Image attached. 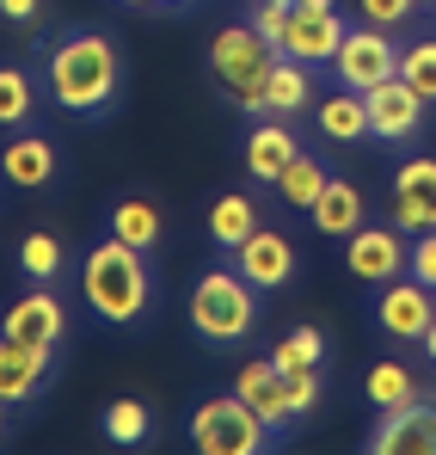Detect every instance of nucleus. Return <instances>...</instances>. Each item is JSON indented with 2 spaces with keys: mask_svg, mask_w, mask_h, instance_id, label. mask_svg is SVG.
<instances>
[{
  "mask_svg": "<svg viewBox=\"0 0 436 455\" xmlns=\"http://www.w3.org/2000/svg\"><path fill=\"white\" fill-rule=\"evenodd\" d=\"M44 99L62 111V117H111L117 111V92H123V50L111 31L99 25H74L62 37L44 44Z\"/></svg>",
  "mask_w": 436,
  "mask_h": 455,
  "instance_id": "obj_1",
  "label": "nucleus"
},
{
  "mask_svg": "<svg viewBox=\"0 0 436 455\" xmlns=\"http://www.w3.org/2000/svg\"><path fill=\"white\" fill-rule=\"evenodd\" d=\"M80 302L92 307L105 326L136 332L147 314H154V259L105 234V240L80 259Z\"/></svg>",
  "mask_w": 436,
  "mask_h": 455,
  "instance_id": "obj_2",
  "label": "nucleus"
},
{
  "mask_svg": "<svg viewBox=\"0 0 436 455\" xmlns=\"http://www.w3.org/2000/svg\"><path fill=\"white\" fill-rule=\"evenodd\" d=\"M277 62V44L252 25V19H234L210 37V80L227 105H240L246 117H265V80Z\"/></svg>",
  "mask_w": 436,
  "mask_h": 455,
  "instance_id": "obj_3",
  "label": "nucleus"
},
{
  "mask_svg": "<svg viewBox=\"0 0 436 455\" xmlns=\"http://www.w3.org/2000/svg\"><path fill=\"white\" fill-rule=\"evenodd\" d=\"M258 296L234 265H210L191 290V332L203 345H240L252 326H258Z\"/></svg>",
  "mask_w": 436,
  "mask_h": 455,
  "instance_id": "obj_4",
  "label": "nucleus"
},
{
  "mask_svg": "<svg viewBox=\"0 0 436 455\" xmlns=\"http://www.w3.org/2000/svg\"><path fill=\"white\" fill-rule=\"evenodd\" d=\"M191 443L203 455H265L271 443H283L240 394H216L191 406Z\"/></svg>",
  "mask_w": 436,
  "mask_h": 455,
  "instance_id": "obj_5",
  "label": "nucleus"
},
{
  "mask_svg": "<svg viewBox=\"0 0 436 455\" xmlns=\"http://www.w3.org/2000/svg\"><path fill=\"white\" fill-rule=\"evenodd\" d=\"M400 75V44L381 31V25H351L345 31V44H338V56H332V80L338 86H351V92H369V86H381V80Z\"/></svg>",
  "mask_w": 436,
  "mask_h": 455,
  "instance_id": "obj_6",
  "label": "nucleus"
},
{
  "mask_svg": "<svg viewBox=\"0 0 436 455\" xmlns=\"http://www.w3.org/2000/svg\"><path fill=\"white\" fill-rule=\"evenodd\" d=\"M0 332L31 345V351H56L62 357V339H68V307L56 296V283H31L19 302L0 314Z\"/></svg>",
  "mask_w": 436,
  "mask_h": 455,
  "instance_id": "obj_7",
  "label": "nucleus"
},
{
  "mask_svg": "<svg viewBox=\"0 0 436 455\" xmlns=\"http://www.w3.org/2000/svg\"><path fill=\"white\" fill-rule=\"evenodd\" d=\"M363 99H369V136L387 142V148H406V142H418V136L431 130V105H424L400 75L369 86Z\"/></svg>",
  "mask_w": 436,
  "mask_h": 455,
  "instance_id": "obj_8",
  "label": "nucleus"
},
{
  "mask_svg": "<svg viewBox=\"0 0 436 455\" xmlns=\"http://www.w3.org/2000/svg\"><path fill=\"white\" fill-rule=\"evenodd\" d=\"M227 265L252 283V290H283L295 271H301V259H295V240L283 234V228H271V222H258L234 252H227Z\"/></svg>",
  "mask_w": 436,
  "mask_h": 455,
  "instance_id": "obj_9",
  "label": "nucleus"
},
{
  "mask_svg": "<svg viewBox=\"0 0 436 455\" xmlns=\"http://www.w3.org/2000/svg\"><path fill=\"white\" fill-rule=\"evenodd\" d=\"M387 222L406 228V234L436 228V154L400 160V172H393V185H387Z\"/></svg>",
  "mask_w": 436,
  "mask_h": 455,
  "instance_id": "obj_10",
  "label": "nucleus"
},
{
  "mask_svg": "<svg viewBox=\"0 0 436 455\" xmlns=\"http://www.w3.org/2000/svg\"><path fill=\"white\" fill-rule=\"evenodd\" d=\"M431 320H436V290H431V283H418V277H393V283L375 290V326H381L387 339L418 345V339L431 332Z\"/></svg>",
  "mask_w": 436,
  "mask_h": 455,
  "instance_id": "obj_11",
  "label": "nucleus"
},
{
  "mask_svg": "<svg viewBox=\"0 0 436 455\" xmlns=\"http://www.w3.org/2000/svg\"><path fill=\"white\" fill-rule=\"evenodd\" d=\"M406 234L387 222V228H357L351 240H345V271L357 277V283H369V290H381V283H393V277H406Z\"/></svg>",
  "mask_w": 436,
  "mask_h": 455,
  "instance_id": "obj_12",
  "label": "nucleus"
},
{
  "mask_svg": "<svg viewBox=\"0 0 436 455\" xmlns=\"http://www.w3.org/2000/svg\"><path fill=\"white\" fill-rule=\"evenodd\" d=\"M345 31H351V19H345L338 6H295V19H289V31H283V44H277V56H295V62H307V68H332Z\"/></svg>",
  "mask_w": 436,
  "mask_h": 455,
  "instance_id": "obj_13",
  "label": "nucleus"
},
{
  "mask_svg": "<svg viewBox=\"0 0 436 455\" xmlns=\"http://www.w3.org/2000/svg\"><path fill=\"white\" fill-rule=\"evenodd\" d=\"M0 179L6 185H19V191H50L56 179H62V148H56V136L50 130H19V136H6V148H0Z\"/></svg>",
  "mask_w": 436,
  "mask_h": 455,
  "instance_id": "obj_14",
  "label": "nucleus"
},
{
  "mask_svg": "<svg viewBox=\"0 0 436 455\" xmlns=\"http://www.w3.org/2000/svg\"><path fill=\"white\" fill-rule=\"evenodd\" d=\"M369 455H436V406L412 400V406H387L363 437Z\"/></svg>",
  "mask_w": 436,
  "mask_h": 455,
  "instance_id": "obj_15",
  "label": "nucleus"
},
{
  "mask_svg": "<svg viewBox=\"0 0 436 455\" xmlns=\"http://www.w3.org/2000/svg\"><path fill=\"white\" fill-rule=\"evenodd\" d=\"M50 376H56V351H31L0 332V400L6 406H37L50 394Z\"/></svg>",
  "mask_w": 436,
  "mask_h": 455,
  "instance_id": "obj_16",
  "label": "nucleus"
},
{
  "mask_svg": "<svg viewBox=\"0 0 436 455\" xmlns=\"http://www.w3.org/2000/svg\"><path fill=\"white\" fill-rule=\"evenodd\" d=\"M295 154H301V136H295V117H252V130H246V172L258 179V185H277V172L289 166Z\"/></svg>",
  "mask_w": 436,
  "mask_h": 455,
  "instance_id": "obj_17",
  "label": "nucleus"
},
{
  "mask_svg": "<svg viewBox=\"0 0 436 455\" xmlns=\"http://www.w3.org/2000/svg\"><path fill=\"white\" fill-rule=\"evenodd\" d=\"M234 394H240V400H246V406H252V412H258L277 437H289V431H295L289 394H283V370H277L271 357H252V363L234 376Z\"/></svg>",
  "mask_w": 436,
  "mask_h": 455,
  "instance_id": "obj_18",
  "label": "nucleus"
},
{
  "mask_svg": "<svg viewBox=\"0 0 436 455\" xmlns=\"http://www.w3.org/2000/svg\"><path fill=\"white\" fill-rule=\"evenodd\" d=\"M105 234L123 240V246H136V252H147V259H160V246H166V210L154 197H117L105 210Z\"/></svg>",
  "mask_w": 436,
  "mask_h": 455,
  "instance_id": "obj_19",
  "label": "nucleus"
},
{
  "mask_svg": "<svg viewBox=\"0 0 436 455\" xmlns=\"http://www.w3.org/2000/svg\"><path fill=\"white\" fill-rule=\"evenodd\" d=\"M307 222L320 228L326 240H351V234L369 222V197H363V185H357V179H338V172H332V179H326V191L313 197Z\"/></svg>",
  "mask_w": 436,
  "mask_h": 455,
  "instance_id": "obj_20",
  "label": "nucleus"
},
{
  "mask_svg": "<svg viewBox=\"0 0 436 455\" xmlns=\"http://www.w3.org/2000/svg\"><path fill=\"white\" fill-rule=\"evenodd\" d=\"M313 86H320V68H307L295 56H277L271 80H265V117H301L313 105Z\"/></svg>",
  "mask_w": 436,
  "mask_h": 455,
  "instance_id": "obj_21",
  "label": "nucleus"
},
{
  "mask_svg": "<svg viewBox=\"0 0 436 455\" xmlns=\"http://www.w3.org/2000/svg\"><path fill=\"white\" fill-rule=\"evenodd\" d=\"M313 130H320L326 142H363V136H369V99H363V92H351V86L313 99Z\"/></svg>",
  "mask_w": 436,
  "mask_h": 455,
  "instance_id": "obj_22",
  "label": "nucleus"
},
{
  "mask_svg": "<svg viewBox=\"0 0 436 455\" xmlns=\"http://www.w3.org/2000/svg\"><path fill=\"white\" fill-rule=\"evenodd\" d=\"M326 179H332V166H326V160H320L313 148H301L289 166L277 172V185H271V191H277L289 210H301V216H307V210H313V197L326 191Z\"/></svg>",
  "mask_w": 436,
  "mask_h": 455,
  "instance_id": "obj_23",
  "label": "nucleus"
},
{
  "mask_svg": "<svg viewBox=\"0 0 436 455\" xmlns=\"http://www.w3.org/2000/svg\"><path fill=\"white\" fill-rule=\"evenodd\" d=\"M258 222H265V216H258V204H252L246 191H221L216 204H210V240H216L221 252H234Z\"/></svg>",
  "mask_w": 436,
  "mask_h": 455,
  "instance_id": "obj_24",
  "label": "nucleus"
},
{
  "mask_svg": "<svg viewBox=\"0 0 436 455\" xmlns=\"http://www.w3.org/2000/svg\"><path fill=\"white\" fill-rule=\"evenodd\" d=\"M37 117V75L25 62H0V130H25Z\"/></svg>",
  "mask_w": 436,
  "mask_h": 455,
  "instance_id": "obj_25",
  "label": "nucleus"
},
{
  "mask_svg": "<svg viewBox=\"0 0 436 455\" xmlns=\"http://www.w3.org/2000/svg\"><path fill=\"white\" fill-rule=\"evenodd\" d=\"M363 394H369V406H375V412H387V406H412V400H424V394H418V376H412L406 363H393V357H381V363L369 370Z\"/></svg>",
  "mask_w": 436,
  "mask_h": 455,
  "instance_id": "obj_26",
  "label": "nucleus"
},
{
  "mask_svg": "<svg viewBox=\"0 0 436 455\" xmlns=\"http://www.w3.org/2000/svg\"><path fill=\"white\" fill-rule=\"evenodd\" d=\"M19 271H25L31 283H62V271H68L62 240H56V234H25V246H19Z\"/></svg>",
  "mask_w": 436,
  "mask_h": 455,
  "instance_id": "obj_27",
  "label": "nucleus"
},
{
  "mask_svg": "<svg viewBox=\"0 0 436 455\" xmlns=\"http://www.w3.org/2000/svg\"><path fill=\"white\" fill-rule=\"evenodd\" d=\"M400 80H406L424 105H436V37H412V44L400 50Z\"/></svg>",
  "mask_w": 436,
  "mask_h": 455,
  "instance_id": "obj_28",
  "label": "nucleus"
},
{
  "mask_svg": "<svg viewBox=\"0 0 436 455\" xmlns=\"http://www.w3.org/2000/svg\"><path fill=\"white\" fill-rule=\"evenodd\" d=\"M271 363H277L283 376H289V370H320V363H326V332H320V326H295L289 339L271 351Z\"/></svg>",
  "mask_w": 436,
  "mask_h": 455,
  "instance_id": "obj_29",
  "label": "nucleus"
},
{
  "mask_svg": "<svg viewBox=\"0 0 436 455\" xmlns=\"http://www.w3.org/2000/svg\"><path fill=\"white\" fill-rule=\"evenodd\" d=\"M147 425H154V419H147L142 400H111V406H105V437H111V443H123V450H130V443H142Z\"/></svg>",
  "mask_w": 436,
  "mask_h": 455,
  "instance_id": "obj_30",
  "label": "nucleus"
},
{
  "mask_svg": "<svg viewBox=\"0 0 436 455\" xmlns=\"http://www.w3.org/2000/svg\"><path fill=\"white\" fill-rule=\"evenodd\" d=\"M357 19L381 25V31H406L424 19V0H357Z\"/></svg>",
  "mask_w": 436,
  "mask_h": 455,
  "instance_id": "obj_31",
  "label": "nucleus"
},
{
  "mask_svg": "<svg viewBox=\"0 0 436 455\" xmlns=\"http://www.w3.org/2000/svg\"><path fill=\"white\" fill-rule=\"evenodd\" d=\"M283 394H289L295 425H307V412L320 406V370H289V376H283Z\"/></svg>",
  "mask_w": 436,
  "mask_h": 455,
  "instance_id": "obj_32",
  "label": "nucleus"
},
{
  "mask_svg": "<svg viewBox=\"0 0 436 455\" xmlns=\"http://www.w3.org/2000/svg\"><path fill=\"white\" fill-rule=\"evenodd\" d=\"M289 19H295V0H258V6H252V25H258L271 44H283Z\"/></svg>",
  "mask_w": 436,
  "mask_h": 455,
  "instance_id": "obj_33",
  "label": "nucleus"
},
{
  "mask_svg": "<svg viewBox=\"0 0 436 455\" xmlns=\"http://www.w3.org/2000/svg\"><path fill=\"white\" fill-rule=\"evenodd\" d=\"M406 271H412L418 283H431V290H436V228H424V234H412V252H406Z\"/></svg>",
  "mask_w": 436,
  "mask_h": 455,
  "instance_id": "obj_34",
  "label": "nucleus"
},
{
  "mask_svg": "<svg viewBox=\"0 0 436 455\" xmlns=\"http://www.w3.org/2000/svg\"><path fill=\"white\" fill-rule=\"evenodd\" d=\"M0 19L6 25H37L44 19V0H0Z\"/></svg>",
  "mask_w": 436,
  "mask_h": 455,
  "instance_id": "obj_35",
  "label": "nucleus"
},
{
  "mask_svg": "<svg viewBox=\"0 0 436 455\" xmlns=\"http://www.w3.org/2000/svg\"><path fill=\"white\" fill-rule=\"evenodd\" d=\"M418 345H424V357H431V363H436V320H431V332H424Z\"/></svg>",
  "mask_w": 436,
  "mask_h": 455,
  "instance_id": "obj_36",
  "label": "nucleus"
},
{
  "mask_svg": "<svg viewBox=\"0 0 436 455\" xmlns=\"http://www.w3.org/2000/svg\"><path fill=\"white\" fill-rule=\"evenodd\" d=\"M6 425H12V406H6V400H0V437H6Z\"/></svg>",
  "mask_w": 436,
  "mask_h": 455,
  "instance_id": "obj_37",
  "label": "nucleus"
},
{
  "mask_svg": "<svg viewBox=\"0 0 436 455\" xmlns=\"http://www.w3.org/2000/svg\"><path fill=\"white\" fill-rule=\"evenodd\" d=\"M295 6H338V0H295Z\"/></svg>",
  "mask_w": 436,
  "mask_h": 455,
  "instance_id": "obj_38",
  "label": "nucleus"
},
{
  "mask_svg": "<svg viewBox=\"0 0 436 455\" xmlns=\"http://www.w3.org/2000/svg\"><path fill=\"white\" fill-rule=\"evenodd\" d=\"M123 6H160V0H123Z\"/></svg>",
  "mask_w": 436,
  "mask_h": 455,
  "instance_id": "obj_39",
  "label": "nucleus"
},
{
  "mask_svg": "<svg viewBox=\"0 0 436 455\" xmlns=\"http://www.w3.org/2000/svg\"><path fill=\"white\" fill-rule=\"evenodd\" d=\"M424 6H436V0H424Z\"/></svg>",
  "mask_w": 436,
  "mask_h": 455,
  "instance_id": "obj_40",
  "label": "nucleus"
}]
</instances>
